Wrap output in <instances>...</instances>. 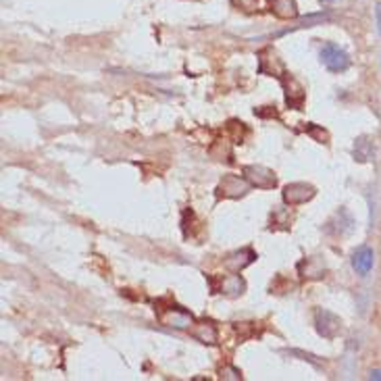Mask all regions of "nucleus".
Returning a JSON list of instances; mask_svg holds the SVG:
<instances>
[{
	"mask_svg": "<svg viewBox=\"0 0 381 381\" xmlns=\"http://www.w3.org/2000/svg\"><path fill=\"white\" fill-rule=\"evenodd\" d=\"M321 63L331 71V74H344L350 67V57L344 48H340L333 42H325L321 48Z\"/></svg>",
	"mask_w": 381,
	"mask_h": 381,
	"instance_id": "nucleus-1",
	"label": "nucleus"
},
{
	"mask_svg": "<svg viewBox=\"0 0 381 381\" xmlns=\"http://www.w3.org/2000/svg\"><path fill=\"white\" fill-rule=\"evenodd\" d=\"M158 321L162 325H167V327H173V329H192L196 325L192 312H188L186 308H181V306L177 305L158 308Z\"/></svg>",
	"mask_w": 381,
	"mask_h": 381,
	"instance_id": "nucleus-2",
	"label": "nucleus"
},
{
	"mask_svg": "<svg viewBox=\"0 0 381 381\" xmlns=\"http://www.w3.org/2000/svg\"><path fill=\"white\" fill-rule=\"evenodd\" d=\"M244 177L250 181L252 188H258V190H271L277 186V177L271 169L263 167V165H248L242 169Z\"/></svg>",
	"mask_w": 381,
	"mask_h": 381,
	"instance_id": "nucleus-3",
	"label": "nucleus"
},
{
	"mask_svg": "<svg viewBox=\"0 0 381 381\" xmlns=\"http://www.w3.org/2000/svg\"><path fill=\"white\" fill-rule=\"evenodd\" d=\"M314 325H317V331L327 338V340H333L340 329H342V321L340 317H335L333 312L325 310V308H317L314 310Z\"/></svg>",
	"mask_w": 381,
	"mask_h": 381,
	"instance_id": "nucleus-4",
	"label": "nucleus"
},
{
	"mask_svg": "<svg viewBox=\"0 0 381 381\" xmlns=\"http://www.w3.org/2000/svg\"><path fill=\"white\" fill-rule=\"evenodd\" d=\"M314 194H317V190L310 183H303V181L288 183L284 188V202L290 207H298V205L308 202L310 198H314Z\"/></svg>",
	"mask_w": 381,
	"mask_h": 381,
	"instance_id": "nucleus-5",
	"label": "nucleus"
},
{
	"mask_svg": "<svg viewBox=\"0 0 381 381\" xmlns=\"http://www.w3.org/2000/svg\"><path fill=\"white\" fill-rule=\"evenodd\" d=\"M279 81H282V85L286 90V102H288V106L294 109V111H300L306 98L305 88L294 77L290 76V74H284V76L279 77Z\"/></svg>",
	"mask_w": 381,
	"mask_h": 381,
	"instance_id": "nucleus-6",
	"label": "nucleus"
},
{
	"mask_svg": "<svg viewBox=\"0 0 381 381\" xmlns=\"http://www.w3.org/2000/svg\"><path fill=\"white\" fill-rule=\"evenodd\" d=\"M250 181L240 175H226L219 186V196L223 198H242L250 190Z\"/></svg>",
	"mask_w": 381,
	"mask_h": 381,
	"instance_id": "nucleus-7",
	"label": "nucleus"
},
{
	"mask_svg": "<svg viewBox=\"0 0 381 381\" xmlns=\"http://www.w3.org/2000/svg\"><path fill=\"white\" fill-rule=\"evenodd\" d=\"M373 265H375V252H373L371 246H361V248L354 250V254H352V269L356 271V275L367 277L373 271Z\"/></svg>",
	"mask_w": 381,
	"mask_h": 381,
	"instance_id": "nucleus-8",
	"label": "nucleus"
},
{
	"mask_svg": "<svg viewBox=\"0 0 381 381\" xmlns=\"http://www.w3.org/2000/svg\"><path fill=\"white\" fill-rule=\"evenodd\" d=\"M258 71H261V74H267V76L277 77V79L286 74L284 63L277 59V55H275L271 48H267V50H263V53L258 55Z\"/></svg>",
	"mask_w": 381,
	"mask_h": 381,
	"instance_id": "nucleus-9",
	"label": "nucleus"
},
{
	"mask_svg": "<svg viewBox=\"0 0 381 381\" xmlns=\"http://www.w3.org/2000/svg\"><path fill=\"white\" fill-rule=\"evenodd\" d=\"M254 261H256V252L252 248H242V250L229 254L228 258L223 261V267L229 269V271H233V273H240L242 269H246Z\"/></svg>",
	"mask_w": 381,
	"mask_h": 381,
	"instance_id": "nucleus-10",
	"label": "nucleus"
},
{
	"mask_svg": "<svg viewBox=\"0 0 381 381\" xmlns=\"http://www.w3.org/2000/svg\"><path fill=\"white\" fill-rule=\"evenodd\" d=\"M213 292L223 294V296H228V298H237V296H242V294L246 292V282H244V277H240V275L221 277V279H219V286L213 288Z\"/></svg>",
	"mask_w": 381,
	"mask_h": 381,
	"instance_id": "nucleus-11",
	"label": "nucleus"
},
{
	"mask_svg": "<svg viewBox=\"0 0 381 381\" xmlns=\"http://www.w3.org/2000/svg\"><path fill=\"white\" fill-rule=\"evenodd\" d=\"M192 338L198 340L200 344L213 346V344H217V340H219V331H217V327H215L211 321H200V323H196V325L192 327Z\"/></svg>",
	"mask_w": 381,
	"mask_h": 381,
	"instance_id": "nucleus-12",
	"label": "nucleus"
},
{
	"mask_svg": "<svg viewBox=\"0 0 381 381\" xmlns=\"http://www.w3.org/2000/svg\"><path fill=\"white\" fill-rule=\"evenodd\" d=\"M271 11L282 19H296V2L294 0H271Z\"/></svg>",
	"mask_w": 381,
	"mask_h": 381,
	"instance_id": "nucleus-13",
	"label": "nucleus"
},
{
	"mask_svg": "<svg viewBox=\"0 0 381 381\" xmlns=\"http://www.w3.org/2000/svg\"><path fill=\"white\" fill-rule=\"evenodd\" d=\"M221 380H242V373H240V369L223 367V369H221Z\"/></svg>",
	"mask_w": 381,
	"mask_h": 381,
	"instance_id": "nucleus-14",
	"label": "nucleus"
},
{
	"mask_svg": "<svg viewBox=\"0 0 381 381\" xmlns=\"http://www.w3.org/2000/svg\"><path fill=\"white\" fill-rule=\"evenodd\" d=\"M235 6H240V8H244V11H254L256 8V4H258V0H231Z\"/></svg>",
	"mask_w": 381,
	"mask_h": 381,
	"instance_id": "nucleus-15",
	"label": "nucleus"
},
{
	"mask_svg": "<svg viewBox=\"0 0 381 381\" xmlns=\"http://www.w3.org/2000/svg\"><path fill=\"white\" fill-rule=\"evenodd\" d=\"M377 29L381 34V4H377Z\"/></svg>",
	"mask_w": 381,
	"mask_h": 381,
	"instance_id": "nucleus-16",
	"label": "nucleus"
},
{
	"mask_svg": "<svg viewBox=\"0 0 381 381\" xmlns=\"http://www.w3.org/2000/svg\"><path fill=\"white\" fill-rule=\"evenodd\" d=\"M373 377H375V380H381V371H373V373H371V380H373Z\"/></svg>",
	"mask_w": 381,
	"mask_h": 381,
	"instance_id": "nucleus-17",
	"label": "nucleus"
},
{
	"mask_svg": "<svg viewBox=\"0 0 381 381\" xmlns=\"http://www.w3.org/2000/svg\"><path fill=\"white\" fill-rule=\"evenodd\" d=\"M319 2H323V4H329V2H335V0H319Z\"/></svg>",
	"mask_w": 381,
	"mask_h": 381,
	"instance_id": "nucleus-18",
	"label": "nucleus"
}]
</instances>
